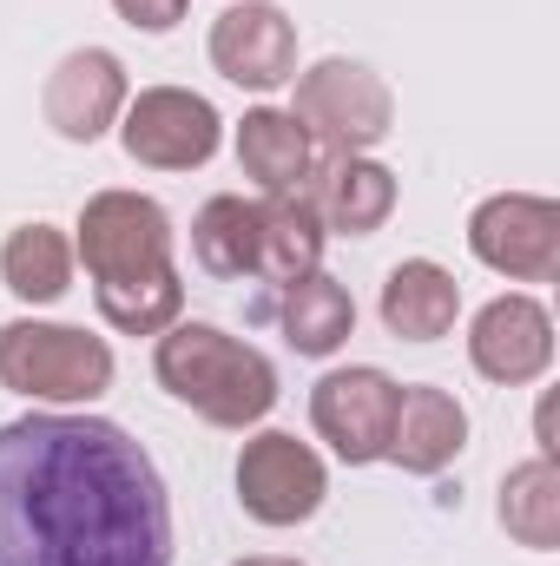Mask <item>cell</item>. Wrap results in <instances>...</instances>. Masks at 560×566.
<instances>
[{"label": "cell", "instance_id": "obj_12", "mask_svg": "<svg viewBox=\"0 0 560 566\" xmlns=\"http://www.w3.org/2000/svg\"><path fill=\"white\" fill-rule=\"evenodd\" d=\"M126 99H133V93H126L120 53H106V46H73V53L46 73L40 113H46V126H53L66 145H93V139H106V133L120 126Z\"/></svg>", "mask_w": 560, "mask_h": 566}, {"label": "cell", "instance_id": "obj_4", "mask_svg": "<svg viewBox=\"0 0 560 566\" xmlns=\"http://www.w3.org/2000/svg\"><path fill=\"white\" fill-rule=\"evenodd\" d=\"M0 389L33 396V402H100L113 389V349L106 336H86L73 323H7L0 329Z\"/></svg>", "mask_w": 560, "mask_h": 566}, {"label": "cell", "instance_id": "obj_7", "mask_svg": "<svg viewBox=\"0 0 560 566\" xmlns=\"http://www.w3.org/2000/svg\"><path fill=\"white\" fill-rule=\"evenodd\" d=\"M468 251L508 283L560 277V205L535 191H495L468 218Z\"/></svg>", "mask_w": 560, "mask_h": 566}, {"label": "cell", "instance_id": "obj_5", "mask_svg": "<svg viewBox=\"0 0 560 566\" xmlns=\"http://www.w3.org/2000/svg\"><path fill=\"white\" fill-rule=\"evenodd\" d=\"M290 119L323 151H370V145L390 139L396 99H390L383 73H370L363 60H317L310 73H297Z\"/></svg>", "mask_w": 560, "mask_h": 566}, {"label": "cell", "instance_id": "obj_19", "mask_svg": "<svg viewBox=\"0 0 560 566\" xmlns=\"http://www.w3.org/2000/svg\"><path fill=\"white\" fill-rule=\"evenodd\" d=\"M191 258L205 277H258V198H238V191L205 198L191 218Z\"/></svg>", "mask_w": 560, "mask_h": 566}, {"label": "cell", "instance_id": "obj_6", "mask_svg": "<svg viewBox=\"0 0 560 566\" xmlns=\"http://www.w3.org/2000/svg\"><path fill=\"white\" fill-rule=\"evenodd\" d=\"M225 139V119L205 93L191 86H145L120 113V145L145 171H198Z\"/></svg>", "mask_w": 560, "mask_h": 566}, {"label": "cell", "instance_id": "obj_15", "mask_svg": "<svg viewBox=\"0 0 560 566\" xmlns=\"http://www.w3.org/2000/svg\"><path fill=\"white\" fill-rule=\"evenodd\" d=\"M462 316V283L435 258H403L383 277V329L396 343H442Z\"/></svg>", "mask_w": 560, "mask_h": 566}, {"label": "cell", "instance_id": "obj_2", "mask_svg": "<svg viewBox=\"0 0 560 566\" xmlns=\"http://www.w3.org/2000/svg\"><path fill=\"white\" fill-rule=\"evenodd\" d=\"M73 258L93 277V303L120 336H158L185 310V283L172 264V218L145 191H93L80 211Z\"/></svg>", "mask_w": 560, "mask_h": 566}, {"label": "cell", "instance_id": "obj_1", "mask_svg": "<svg viewBox=\"0 0 560 566\" xmlns=\"http://www.w3.org/2000/svg\"><path fill=\"white\" fill-rule=\"evenodd\" d=\"M0 566H172L158 461L106 416L0 422Z\"/></svg>", "mask_w": 560, "mask_h": 566}, {"label": "cell", "instance_id": "obj_10", "mask_svg": "<svg viewBox=\"0 0 560 566\" xmlns=\"http://www.w3.org/2000/svg\"><path fill=\"white\" fill-rule=\"evenodd\" d=\"M468 363H475V376H488L501 389L541 382L548 363H554V316H548V303H535L521 290L481 303L475 323H468Z\"/></svg>", "mask_w": 560, "mask_h": 566}, {"label": "cell", "instance_id": "obj_9", "mask_svg": "<svg viewBox=\"0 0 560 566\" xmlns=\"http://www.w3.org/2000/svg\"><path fill=\"white\" fill-rule=\"evenodd\" d=\"M396 396H403V382H390L376 363H350V369H330L310 389V422H317V434L330 441V454L343 468H370L390 448Z\"/></svg>", "mask_w": 560, "mask_h": 566}, {"label": "cell", "instance_id": "obj_13", "mask_svg": "<svg viewBox=\"0 0 560 566\" xmlns=\"http://www.w3.org/2000/svg\"><path fill=\"white\" fill-rule=\"evenodd\" d=\"M303 198H310V211H317L323 231L370 238L396 211V171L383 158H370V151H323L310 165V178H303Z\"/></svg>", "mask_w": 560, "mask_h": 566}, {"label": "cell", "instance_id": "obj_3", "mask_svg": "<svg viewBox=\"0 0 560 566\" xmlns=\"http://www.w3.org/2000/svg\"><path fill=\"white\" fill-rule=\"evenodd\" d=\"M158 389L211 428H251L278 409V369L265 349L225 336L218 323H172L152 349Z\"/></svg>", "mask_w": 560, "mask_h": 566}, {"label": "cell", "instance_id": "obj_18", "mask_svg": "<svg viewBox=\"0 0 560 566\" xmlns=\"http://www.w3.org/2000/svg\"><path fill=\"white\" fill-rule=\"evenodd\" d=\"M323 224L310 211L303 191H278V198H258V277L265 283H297L323 264Z\"/></svg>", "mask_w": 560, "mask_h": 566}, {"label": "cell", "instance_id": "obj_21", "mask_svg": "<svg viewBox=\"0 0 560 566\" xmlns=\"http://www.w3.org/2000/svg\"><path fill=\"white\" fill-rule=\"evenodd\" d=\"M501 527L508 541L535 547V554H554L560 547V468L554 454H535L521 468L501 474Z\"/></svg>", "mask_w": 560, "mask_h": 566}, {"label": "cell", "instance_id": "obj_23", "mask_svg": "<svg viewBox=\"0 0 560 566\" xmlns=\"http://www.w3.org/2000/svg\"><path fill=\"white\" fill-rule=\"evenodd\" d=\"M238 566H303V560H278V554H258V560H238Z\"/></svg>", "mask_w": 560, "mask_h": 566}, {"label": "cell", "instance_id": "obj_20", "mask_svg": "<svg viewBox=\"0 0 560 566\" xmlns=\"http://www.w3.org/2000/svg\"><path fill=\"white\" fill-rule=\"evenodd\" d=\"M0 283L20 296V303H60L66 290H73V244H66V231H53V224H20V231H7V244H0Z\"/></svg>", "mask_w": 560, "mask_h": 566}, {"label": "cell", "instance_id": "obj_8", "mask_svg": "<svg viewBox=\"0 0 560 566\" xmlns=\"http://www.w3.org/2000/svg\"><path fill=\"white\" fill-rule=\"evenodd\" d=\"M330 494V474L317 461L310 441L283 434V428H265L245 441L238 454V507L258 521V527H303Z\"/></svg>", "mask_w": 560, "mask_h": 566}, {"label": "cell", "instance_id": "obj_11", "mask_svg": "<svg viewBox=\"0 0 560 566\" xmlns=\"http://www.w3.org/2000/svg\"><path fill=\"white\" fill-rule=\"evenodd\" d=\"M211 66L245 93H278L297 80V20L278 0H231L211 20Z\"/></svg>", "mask_w": 560, "mask_h": 566}, {"label": "cell", "instance_id": "obj_14", "mask_svg": "<svg viewBox=\"0 0 560 566\" xmlns=\"http://www.w3.org/2000/svg\"><path fill=\"white\" fill-rule=\"evenodd\" d=\"M468 448V409L448 396V389H435V382H409L403 396H396V422H390V448H383V461H396L403 474H442L455 454Z\"/></svg>", "mask_w": 560, "mask_h": 566}, {"label": "cell", "instance_id": "obj_16", "mask_svg": "<svg viewBox=\"0 0 560 566\" xmlns=\"http://www.w3.org/2000/svg\"><path fill=\"white\" fill-rule=\"evenodd\" d=\"M310 165H317V145H310V133H303L290 113L258 106V113L238 119V171H245L265 198H278V191H303Z\"/></svg>", "mask_w": 560, "mask_h": 566}, {"label": "cell", "instance_id": "obj_22", "mask_svg": "<svg viewBox=\"0 0 560 566\" xmlns=\"http://www.w3.org/2000/svg\"><path fill=\"white\" fill-rule=\"evenodd\" d=\"M113 7H120V20L139 27V33H172L191 0H113Z\"/></svg>", "mask_w": 560, "mask_h": 566}, {"label": "cell", "instance_id": "obj_17", "mask_svg": "<svg viewBox=\"0 0 560 566\" xmlns=\"http://www.w3.org/2000/svg\"><path fill=\"white\" fill-rule=\"evenodd\" d=\"M278 323H283V343H290L297 356L323 363V356H336V349L356 336V303H350V290H343L336 277L310 271V277L283 283Z\"/></svg>", "mask_w": 560, "mask_h": 566}]
</instances>
